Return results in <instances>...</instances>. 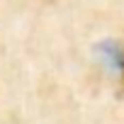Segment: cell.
Wrapping results in <instances>:
<instances>
[{
	"label": "cell",
	"instance_id": "6da1fadb",
	"mask_svg": "<svg viewBox=\"0 0 124 124\" xmlns=\"http://www.w3.org/2000/svg\"><path fill=\"white\" fill-rule=\"evenodd\" d=\"M100 58L112 73L124 76V41H105L100 46Z\"/></svg>",
	"mask_w": 124,
	"mask_h": 124
}]
</instances>
